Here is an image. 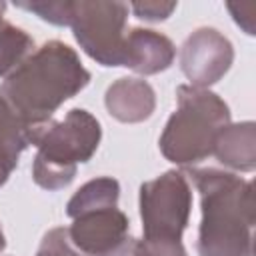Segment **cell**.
Segmentation results:
<instances>
[{"instance_id":"obj_4","label":"cell","mask_w":256,"mask_h":256,"mask_svg":"<svg viewBox=\"0 0 256 256\" xmlns=\"http://www.w3.org/2000/svg\"><path fill=\"white\" fill-rule=\"evenodd\" d=\"M100 138L98 122L84 110H72L60 124L48 128L40 144L34 176L46 188H58L72 180L74 164L86 162L96 150Z\"/></svg>"},{"instance_id":"obj_9","label":"cell","mask_w":256,"mask_h":256,"mask_svg":"<svg viewBox=\"0 0 256 256\" xmlns=\"http://www.w3.org/2000/svg\"><path fill=\"white\" fill-rule=\"evenodd\" d=\"M44 132L46 126L32 128L24 124L0 102V164L12 170L18 162L20 150H24L30 142H38Z\"/></svg>"},{"instance_id":"obj_2","label":"cell","mask_w":256,"mask_h":256,"mask_svg":"<svg viewBox=\"0 0 256 256\" xmlns=\"http://www.w3.org/2000/svg\"><path fill=\"white\" fill-rule=\"evenodd\" d=\"M192 178L202 192V256H254L252 182L228 172L198 170Z\"/></svg>"},{"instance_id":"obj_8","label":"cell","mask_w":256,"mask_h":256,"mask_svg":"<svg viewBox=\"0 0 256 256\" xmlns=\"http://www.w3.org/2000/svg\"><path fill=\"white\" fill-rule=\"evenodd\" d=\"M126 46L124 66H132L140 72L162 70L172 60V44L164 36L152 34L150 30H134Z\"/></svg>"},{"instance_id":"obj_15","label":"cell","mask_w":256,"mask_h":256,"mask_svg":"<svg viewBox=\"0 0 256 256\" xmlns=\"http://www.w3.org/2000/svg\"><path fill=\"white\" fill-rule=\"evenodd\" d=\"M4 248V236H2V230H0V250Z\"/></svg>"},{"instance_id":"obj_14","label":"cell","mask_w":256,"mask_h":256,"mask_svg":"<svg viewBox=\"0 0 256 256\" xmlns=\"http://www.w3.org/2000/svg\"><path fill=\"white\" fill-rule=\"evenodd\" d=\"M8 172H10V168H8V166H4V164H0V184H2L4 180H6Z\"/></svg>"},{"instance_id":"obj_7","label":"cell","mask_w":256,"mask_h":256,"mask_svg":"<svg viewBox=\"0 0 256 256\" xmlns=\"http://www.w3.org/2000/svg\"><path fill=\"white\" fill-rule=\"evenodd\" d=\"M232 62V46L216 30H198L188 38L182 56L186 76L198 84L216 82Z\"/></svg>"},{"instance_id":"obj_12","label":"cell","mask_w":256,"mask_h":256,"mask_svg":"<svg viewBox=\"0 0 256 256\" xmlns=\"http://www.w3.org/2000/svg\"><path fill=\"white\" fill-rule=\"evenodd\" d=\"M134 256H186L180 240H144L136 246Z\"/></svg>"},{"instance_id":"obj_1","label":"cell","mask_w":256,"mask_h":256,"mask_svg":"<svg viewBox=\"0 0 256 256\" xmlns=\"http://www.w3.org/2000/svg\"><path fill=\"white\" fill-rule=\"evenodd\" d=\"M88 78L66 44L50 42L0 86V102L24 124L42 128L54 108L78 92Z\"/></svg>"},{"instance_id":"obj_3","label":"cell","mask_w":256,"mask_h":256,"mask_svg":"<svg viewBox=\"0 0 256 256\" xmlns=\"http://www.w3.org/2000/svg\"><path fill=\"white\" fill-rule=\"evenodd\" d=\"M180 110L162 136V150L174 162H198L208 156L228 126V106L210 92L180 88Z\"/></svg>"},{"instance_id":"obj_10","label":"cell","mask_w":256,"mask_h":256,"mask_svg":"<svg viewBox=\"0 0 256 256\" xmlns=\"http://www.w3.org/2000/svg\"><path fill=\"white\" fill-rule=\"evenodd\" d=\"M220 162L240 168H254V124L244 122L240 126H226L214 146Z\"/></svg>"},{"instance_id":"obj_11","label":"cell","mask_w":256,"mask_h":256,"mask_svg":"<svg viewBox=\"0 0 256 256\" xmlns=\"http://www.w3.org/2000/svg\"><path fill=\"white\" fill-rule=\"evenodd\" d=\"M4 4H0V12ZM32 48V40L18 28L0 20V74H6L10 68L18 64V60Z\"/></svg>"},{"instance_id":"obj_5","label":"cell","mask_w":256,"mask_h":256,"mask_svg":"<svg viewBox=\"0 0 256 256\" xmlns=\"http://www.w3.org/2000/svg\"><path fill=\"white\" fill-rule=\"evenodd\" d=\"M124 4H72L70 22L84 50L104 66L124 64Z\"/></svg>"},{"instance_id":"obj_13","label":"cell","mask_w":256,"mask_h":256,"mask_svg":"<svg viewBox=\"0 0 256 256\" xmlns=\"http://www.w3.org/2000/svg\"><path fill=\"white\" fill-rule=\"evenodd\" d=\"M132 8L140 14L138 18L158 20V18H166V14H170V12H172L174 4H168V6H160V4H134Z\"/></svg>"},{"instance_id":"obj_6","label":"cell","mask_w":256,"mask_h":256,"mask_svg":"<svg viewBox=\"0 0 256 256\" xmlns=\"http://www.w3.org/2000/svg\"><path fill=\"white\" fill-rule=\"evenodd\" d=\"M190 190L178 172L142 186V220L146 240H180L186 226Z\"/></svg>"}]
</instances>
